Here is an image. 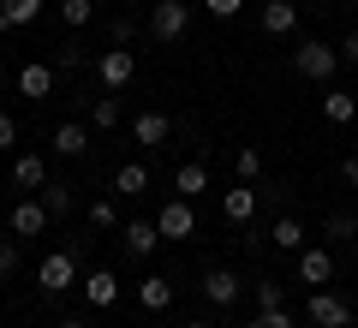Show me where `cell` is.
Instances as JSON below:
<instances>
[{
  "label": "cell",
  "instance_id": "obj_21",
  "mask_svg": "<svg viewBox=\"0 0 358 328\" xmlns=\"http://www.w3.org/2000/svg\"><path fill=\"white\" fill-rule=\"evenodd\" d=\"M268 245H281V251H305V227H299L293 215H281V221H275V227H268Z\"/></svg>",
  "mask_w": 358,
  "mask_h": 328
},
{
  "label": "cell",
  "instance_id": "obj_15",
  "mask_svg": "<svg viewBox=\"0 0 358 328\" xmlns=\"http://www.w3.org/2000/svg\"><path fill=\"white\" fill-rule=\"evenodd\" d=\"M155 245H162V227L155 221H126V251L131 257H150Z\"/></svg>",
  "mask_w": 358,
  "mask_h": 328
},
{
  "label": "cell",
  "instance_id": "obj_30",
  "mask_svg": "<svg viewBox=\"0 0 358 328\" xmlns=\"http://www.w3.org/2000/svg\"><path fill=\"white\" fill-rule=\"evenodd\" d=\"M329 239H358V221L352 215H329Z\"/></svg>",
  "mask_w": 358,
  "mask_h": 328
},
{
  "label": "cell",
  "instance_id": "obj_11",
  "mask_svg": "<svg viewBox=\"0 0 358 328\" xmlns=\"http://www.w3.org/2000/svg\"><path fill=\"white\" fill-rule=\"evenodd\" d=\"M203 299L209 304H239V275H233V269H209L203 275Z\"/></svg>",
  "mask_w": 358,
  "mask_h": 328
},
{
  "label": "cell",
  "instance_id": "obj_18",
  "mask_svg": "<svg viewBox=\"0 0 358 328\" xmlns=\"http://www.w3.org/2000/svg\"><path fill=\"white\" fill-rule=\"evenodd\" d=\"M322 120H334V126H352V120H358V96L329 90V96H322Z\"/></svg>",
  "mask_w": 358,
  "mask_h": 328
},
{
  "label": "cell",
  "instance_id": "obj_27",
  "mask_svg": "<svg viewBox=\"0 0 358 328\" xmlns=\"http://www.w3.org/2000/svg\"><path fill=\"white\" fill-rule=\"evenodd\" d=\"M60 18H66L72 30H84L90 18H96V0H60Z\"/></svg>",
  "mask_w": 358,
  "mask_h": 328
},
{
  "label": "cell",
  "instance_id": "obj_25",
  "mask_svg": "<svg viewBox=\"0 0 358 328\" xmlns=\"http://www.w3.org/2000/svg\"><path fill=\"white\" fill-rule=\"evenodd\" d=\"M263 311H287V287L281 280H257V316Z\"/></svg>",
  "mask_w": 358,
  "mask_h": 328
},
{
  "label": "cell",
  "instance_id": "obj_12",
  "mask_svg": "<svg viewBox=\"0 0 358 328\" xmlns=\"http://www.w3.org/2000/svg\"><path fill=\"white\" fill-rule=\"evenodd\" d=\"M84 299L96 304V311H108V304L120 299V280H114V269H96V275H84Z\"/></svg>",
  "mask_w": 358,
  "mask_h": 328
},
{
  "label": "cell",
  "instance_id": "obj_28",
  "mask_svg": "<svg viewBox=\"0 0 358 328\" xmlns=\"http://www.w3.org/2000/svg\"><path fill=\"white\" fill-rule=\"evenodd\" d=\"M233 173H239L245 185H257V179H263V155H257V150H239V155H233Z\"/></svg>",
  "mask_w": 358,
  "mask_h": 328
},
{
  "label": "cell",
  "instance_id": "obj_9",
  "mask_svg": "<svg viewBox=\"0 0 358 328\" xmlns=\"http://www.w3.org/2000/svg\"><path fill=\"white\" fill-rule=\"evenodd\" d=\"M299 280H305V287H329L334 280V257L317 251V245H305V251H299Z\"/></svg>",
  "mask_w": 358,
  "mask_h": 328
},
{
  "label": "cell",
  "instance_id": "obj_19",
  "mask_svg": "<svg viewBox=\"0 0 358 328\" xmlns=\"http://www.w3.org/2000/svg\"><path fill=\"white\" fill-rule=\"evenodd\" d=\"M173 191H179V197H203V191H209V167L203 162H185L173 173Z\"/></svg>",
  "mask_w": 358,
  "mask_h": 328
},
{
  "label": "cell",
  "instance_id": "obj_24",
  "mask_svg": "<svg viewBox=\"0 0 358 328\" xmlns=\"http://www.w3.org/2000/svg\"><path fill=\"white\" fill-rule=\"evenodd\" d=\"M36 197H42V209H48V215H72V209H78V197H72L66 185H42Z\"/></svg>",
  "mask_w": 358,
  "mask_h": 328
},
{
  "label": "cell",
  "instance_id": "obj_23",
  "mask_svg": "<svg viewBox=\"0 0 358 328\" xmlns=\"http://www.w3.org/2000/svg\"><path fill=\"white\" fill-rule=\"evenodd\" d=\"M54 150H60V155H84L90 150V131L84 126H54Z\"/></svg>",
  "mask_w": 358,
  "mask_h": 328
},
{
  "label": "cell",
  "instance_id": "obj_1",
  "mask_svg": "<svg viewBox=\"0 0 358 328\" xmlns=\"http://www.w3.org/2000/svg\"><path fill=\"white\" fill-rule=\"evenodd\" d=\"M293 72H299V78H310V84H329V78L341 72V48H334V42H299Z\"/></svg>",
  "mask_w": 358,
  "mask_h": 328
},
{
  "label": "cell",
  "instance_id": "obj_42",
  "mask_svg": "<svg viewBox=\"0 0 358 328\" xmlns=\"http://www.w3.org/2000/svg\"><path fill=\"white\" fill-rule=\"evenodd\" d=\"M352 96H358V90H352Z\"/></svg>",
  "mask_w": 358,
  "mask_h": 328
},
{
  "label": "cell",
  "instance_id": "obj_38",
  "mask_svg": "<svg viewBox=\"0 0 358 328\" xmlns=\"http://www.w3.org/2000/svg\"><path fill=\"white\" fill-rule=\"evenodd\" d=\"M6 233H13V227H6V221H0V245H6Z\"/></svg>",
  "mask_w": 358,
  "mask_h": 328
},
{
  "label": "cell",
  "instance_id": "obj_29",
  "mask_svg": "<svg viewBox=\"0 0 358 328\" xmlns=\"http://www.w3.org/2000/svg\"><path fill=\"white\" fill-rule=\"evenodd\" d=\"M90 221H96V227H120V209H114V197H96V203H90Z\"/></svg>",
  "mask_w": 358,
  "mask_h": 328
},
{
  "label": "cell",
  "instance_id": "obj_31",
  "mask_svg": "<svg viewBox=\"0 0 358 328\" xmlns=\"http://www.w3.org/2000/svg\"><path fill=\"white\" fill-rule=\"evenodd\" d=\"M131 36H138V24H131V18H114V30H108V42H114V48H126Z\"/></svg>",
  "mask_w": 358,
  "mask_h": 328
},
{
  "label": "cell",
  "instance_id": "obj_16",
  "mask_svg": "<svg viewBox=\"0 0 358 328\" xmlns=\"http://www.w3.org/2000/svg\"><path fill=\"white\" fill-rule=\"evenodd\" d=\"M167 131H173V120H167V114H138V120H131V138L150 143V150H155V143H167Z\"/></svg>",
  "mask_w": 358,
  "mask_h": 328
},
{
  "label": "cell",
  "instance_id": "obj_40",
  "mask_svg": "<svg viewBox=\"0 0 358 328\" xmlns=\"http://www.w3.org/2000/svg\"><path fill=\"white\" fill-rule=\"evenodd\" d=\"M245 328H263V322H257V316H251V322H245Z\"/></svg>",
  "mask_w": 358,
  "mask_h": 328
},
{
  "label": "cell",
  "instance_id": "obj_20",
  "mask_svg": "<svg viewBox=\"0 0 358 328\" xmlns=\"http://www.w3.org/2000/svg\"><path fill=\"white\" fill-rule=\"evenodd\" d=\"M114 191H120V197H143V191H150V167H143V162H126V167L114 173Z\"/></svg>",
  "mask_w": 358,
  "mask_h": 328
},
{
  "label": "cell",
  "instance_id": "obj_32",
  "mask_svg": "<svg viewBox=\"0 0 358 328\" xmlns=\"http://www.w3.org/2000/svg\"><path fill=\"white\" fill-rule=\"evenodd\" d=\"M0 275H18V245H13V239L0 245Z\"/></svg>",
  "mask_w": 358,
  "mask_h": 328
},
{
  "label": "cell",
  "instance_id": "obj_34",
  "mask_svg": "<svg viewBox=\"0 0 358 328\" xmlns=\"http://www.w3.org/2000/svg\"><path fill=\"white\" fill-rule=\"evenodd\" d=\"M18 143V126H13V114H0V150H13Z\"/></svg>",
  "mask_w": 358,
  "mask_h": 328
},
{
  "label": "cell",
  "instance_id": "obj_22",
  "mask_svg": "<svg viewBox=\"0 0 358 328\" xmlns=\"http://www.w3.org/2000/svg\"><path fill=\"white\" fill-rule=\"evenodd\" d=\"M42 13V0H0V30H18Z\"/></svg>",
  "mask_w": 358,
  "mask_h": 328
},
{
  "label": "cell",
  "instance_id": "obj_41",
  "mask_svg": "<svg viewBox=\"0 0 358 328\" xmlns=\"http://www.w3.org/2000/svg\"><path fill=\"white\" fill-rule=\"evenodd\" d=\"M185 328H209V322H185Z\"/></svg>",
  "mask_w": 358,
  "mask_h": 328
},
{
  "label": "cell",
  "instance_id": "obj_3",
  "mask_svg": "<svg viewBox=\"0 0 358 328\" xmlns=\"http://www.w3.org/2000/svg\"><path fill=\"white\" fill-rule=\"evenodd\" d=\"M155 227H162V239H192L197 233V215H192V197H167L162 209H155Z\"/></svg>",
  "mask_w": 358,
  "mask_h": 328
},
{
  "label": "cell",
  "instance_id": "obj_4",
  "mask_svg": "<svg viewBox=\"0 0 358 328\" xmlns=\"http://www.w3.org/2000/svg\"><path fill=\"white\" fill-rule=\"evenodd\" d=\"M96 78H102V90H126L131 78H138L131 48H102V54H96Z\"/></svg>",
  "mask_w": 358,
  "mask_h": 328
},
{
  "label": "cell",
  "instance_id": "obj_14",
  "mask_svg": "<svg viewBox=\"0 0 358 328\" xmlns=\"http://www.w3.org/2000/svg\"><path fill=\"white\" fill-rule=\"evenodd\" d=\"M138 304H143V311H167V304H173V280L143 275V280H138Z\"/></svg>",
  "mask_w": 358,
  "mask_h": 328
},
{
  "label": "cell",
  "instance_id": "obj_33",
  "mask_svg": "<svg viewBox=\"0 0 358 328\" xmlns=\"http://www.w3.org/2000/svg\"><path fill=\"white\" fill-rule=\"evenodd\" d=\"M257 322H263V328H299V322H293V316H287V311H263V316H257Z\"/></svg>",
  "mask_w": 358,
  "mask_h": 328
},
{
  "label": "cell",
  "instance_id": "obj_37",
  "mask_svg": "<svg viewBox=\"0 0 358 328\" xmlns=\"http://www.w3.org/2000/svg\"><path fill=\"white\" fill-rule=\"evenodd\" d=\"M341 179H346V185H358V155H346V162H341Z\"/></svg>",
  "mask_w": 358,
  "mask_h": 328
},
{
  "label": "cell",
  "instance_id": "obj_8",
  "mask_svg": "<svg viewBox=\"0 0 358 328\" xmlns=\"http://www.w3.org/2000/svg\"><path fill=\"white\" fill-rule=\"evenodd\" d=\"M257 197H263V191H257V185H245V179H239V185H233L227 197H221V215H227L233 227H245V221L257 215Z\"/></svg>",
  "mask_w": 358,
  "mask_h": 328
},
{
  "label": "cell",
  "instance_id": "obj_2",
  "mask_svg": "<svg viewBox=\"0 0 358 328\" xmlns=\"http://www.w3.org/2000/svg\"><path fill=\"white\" fill-rule=\"evenodd\" d=\"M185 30H192V6H185V0H155L150 36H155V42H179Z\"/></svg>",
  "mask_w": 358,
  "mask_h": 328
},
{
  "label": "cell",
  "instance_id": "obj_26",
  "mask_svg": "<svg viewBox=\"0 0 358 328\" xmlns=\"http://www.w3.org/2000/svg\"><path fill=\"white\" fill-rule=\"evenodd\" d=\"M90 120H96L102 131H114V126H120V96H114V90H108V96H96V108H90Z\"/></svg>",
  "mask_w": 358,
  "mask_h": 328
},
{
  "label": "cell",
  "instance_id": "obj_6",
  "mask_svg": "<svg viewBox=\"0 0 358 328\" xmlns=\"http://www.w3.org/2000/svg\"><path fill=\"white\" fill-rule=\"evenodd\" d=\"M310 322H317V328H346L352 311H346V299H334L329 287H317V292H310Z\"/></svg>",
  "mask_w": 358,
  "mask_h": 328
},
{
  "label": "cell",
  "instance_id": "obj_13",
  "mask_svg": "<svg viewBox=\"0 0 358 328\" xmlns=\"http://www.w3.org/2000/svg\"><path fill=\"white\" fill-rule=\"evenodd\" d=\"M18 96H30V101H42V96H54V66H24L18 72Z\"/></svg>",
  "mask_w": 358,
  "mask_h": 328
},
{
  "label": "cell",
  "instance_id": "obj_17",
  "mask_svg": "<svg viewBox=\"0 0 358 328\" xmlns=\"http://www.w3.org/2000/svg\"><path fill=\"white\" fill-rule=\"evenodd\" d=\"M293 24H299V6H293V0H268V6H263V30H268V36H287Z\"/></svg>",
  "mask_w": 358,
  "mask_h": 328
},
{
  "label": "cell",
  "instance_id": "obj_5",
  "mask_svg": "<svg viewBox=\"0 0 358 328\" xmlns=\"http://www.w3.org/2000/svg\"><path fill=\"white\" fill-rule=\"evenodd\" d=\"M36 287H42V292H66V287H78V257H72V251L42 257V263H36Z\"/></svg>",
  "mask_w": 358,
  "mask_h": 328
},
{
  "label": "cell",
  "instance_id": "obj_10",
  "mask_svg": "<svg viewBox=\"0 0 358 328\" xmlns=\"http://www.w3.org/2000/svg\"><path fill=\"white\" fill-rule=\"evenodd\" d=\"M13 185L18 191H42L48 185V162H42V155H13Z\"/></svg>",
  "mask_w": 358,
  "mask_h": 328
},
{
  "label": "cell",
  "instance_id": "obj_7",
  "mask_svg": "<svg viewBox=\"0 0 358 328\" xmlns=\"http://www.w3.org/2000/svg\"><path fill=\"white\" fill-rule=\"evenodd\" d=\"M48 221H54V215L42 209V197H30V203H13V221H6V227H13L18 239H36V233L48 227Z\"/></svg>",
  "mask_w": 358,
  "mask_h": 328
},
{
  "label": "cell",
  "instance_id": "obj_39",
  "mask_svg": "<svg viewBox=\"0 0 358 328\" xmlns=\"http://www.w3.org/2000/svg\"><path fill=\"white\" fill-rule=\"evenodd\" d=\"M54 328H84V322H54Z\"/></svg>",
  "mask_w": 358,
  "mask_h": 328
},
{
  "label": "cell",
  "instance_id": "obj_35",
  "mask_svg": "<svg viewBox=\"0 0 358 328\" xmlns=\"http://www.w3.org/2000/svg\"><path fill=\"white\" fill-rule=\"evenodd\" d=\"M203 6H209V13H215V18H233V13H239V6H245V0H203Z\"/></svg>",
  "mask_w": 358,
  "mask_h": 328
},
{
  "label": "cell",
  "instance_id": "obj_36",
  "mask_svg": "<svg viewBox=\"0 0 358 328\" xmlns=\"http://www.w3.org/2000/svg\"><path fill=\"white\" fill-rule=\"evenodd\" d=\"M341 60H346V66H358V30H352L346 42H341Z\"/></svg>",
  "mask_w": 358,
  "mask_h": 328
}]
</instances>
